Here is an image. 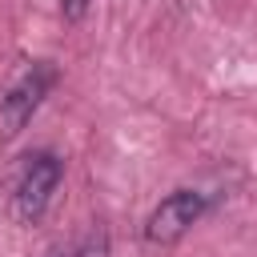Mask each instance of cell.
<instances>
[{
	"label": "cell",
	"instance_id": "cell-1",
	"mask_svg": "<svg viewBox=\"0 0 257 257\" xmlns=\"http://www.w3.org/2000/svg\"><path fill=\"white\" fill-rule=\"evenodd\" d=\"M60 177H64V161L52 153V149H40V153H28L12 177V193H8V213L16 225H36L48 205H52V193L60 189Z\"/></svg>",
	"mask_w": 257,
	"mask_h": 257
},
{
	"label": "cell",
	"instance_id": "cell-2",
	"mask_svg": "<svg viewBox=\"0 0 257 257\" xmlns=\"http://www.w3.org/2000/svg\"><path fill=\"white\" fill-rule=\"evenodd\" d=\"M52 84H56V68L48 60H32L8 84V92L0 96V141H16L28 128V120L36 116V108L52 92Z\"/></svg>",
	"mask_w": 257,
	"mask_h": 257
},
{
	"label": "cell",
	"instance_id": "cell-3",
	"mask_svg": "<svg viewBox=\"0 0 257 257\" xmlns=\"http://www.w3.org/2000/svg\"><path fill=\"white\" fill-rule=\"evenodd\" d=\"M205 209H209V197L201 193V189H173L149 217H145V241L149 245H177L201 217H205Z\"/></svg>",
	"mask_w": 257,
	"mask_h": 257
},
{
	"label": "cell",
	"instance_id": "cell-4",
	"mask_svg": "<svg viewBox=\"0 0 257 257\" xmlns=\"http://www.w3.org/2000/svg\"><path fill=\"white\" fill-rule=\"evenodd\" d=\"M72 257H108V233H104V229H92V233L72 249Z\"/></svg>",
	"mask_w": 257,
	"mask_h": 257
},
{
	"label": "cell",
	"instance_id": "cell-5",
	"mask_svg": "<svg viewBox=\"0 0 257 257\" xmlns=\"http://www.w3.org/2000/svg\"><path fill=\"white\" fill-rule=\"evenodd\" d=\"M60 4H64V8H72V12H76V8H84V4H88V0H60Z\"/></svg>",
	"mask_w": 257,
	"mask_h": 257
},
{
	"label": "cell",
	"instance_id": "cell-6",
	"mask_svg": "<svg viewBox=\"0 0 257 257\" xmlns=\"http://www.w3.org/2000/svg\"><path fill=\"white\" fill-rule=\"evenodd\" d=\"M60 257H72V249H68V253H60Z\"/></svg>",
	"mask_w": 257,
	"mask_h": 257
}]
</instances>
